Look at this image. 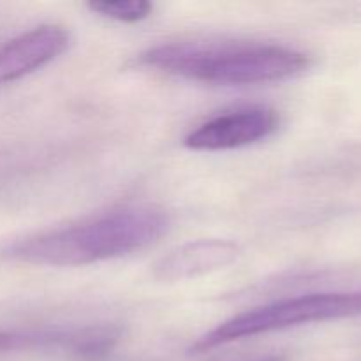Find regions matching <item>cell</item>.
I'll use <instances>...</instances> for the list:
<instances>
[{
	"mask_svg": "<svg viewBox=\"0 0 361 361\" xmlns=\"http://www.w3.org/2000/svg\"><path fill=\"white\" fill-rule=\"evenodd\" d=\"M261 361H284V358H281V356H274V358H267V360H261Z\"/></svg>",
	"mask_w": 361,
	"mask_h": 361,
	"instance_id": "cell-9",
	"label": "cell"
},
{
	"mask_svg": "<svg viewBox=\"0 0 361 361\" xmlns=\"http://www.w3.org/2000/svg\"><path fill=\"white\" fill-rule=\"evenodd\" d=\"M71 335H23L13 331H0V355L34 345H69Z\"/></svg>",
	"mask_w": 361,
	"mask_h": 361,
	"instance_id": "cell-8",
	"label": "cell"
},
{
	"mask_svg": "<svg viewBox=\"0 0 361 361\" xmlns=\"http://www.w3.org/2000/svg\"><path fill=\"white\" fill-rule=\"evenodd\" d=\"M71 42L69 32L59 25H41L0 48V87L21 80L62 55Z\"/></svg>",
	"mask_w": 361,
	"mask_h": 361,
	"instance_id": "cell-5",
	"label": "cell"
},
{
	"mask_svg": "<svg viewBox=\"0 0 361 361\" xmlns=\"http://www.w3.org/2000/svg\"><path fill=\"white\" fill-rule=\"evenodd\" d=\"M238 256L240 247L235 242L217 238L197 240L176 247L161 257L154 264V277L164 282L185 281L229 267Z\"/></svg>",
	"mask_w": 361,
	"mask_h": 361,
	"instance_id": "cell-6",
	"label": "cell"
},
{
	"mask_svg": "<svg viewBox=\"0 0 361 361\" xmlns=\"http://www.w3.org/2000/svg\"><path fill=\"white\" fill-rule=\"evenodd\" d=\"M94 13L123 23H136L152 13V4L147 0H97L88 4Z\"/></svg>",
	"mask_w": 361,
	"mask_h": 361,
	"instance_id": "cell-7",
	"label": "cell"
},
{
	"mask_svg": "<svg viewBox=\"0 0 361 361\" xmlns=\"http://www.w3.org/2000/svg\"><path fill=\"white\" fill-rule=\"evenodd\" d=\"M361 316V293H319L270 303L224 321L192 345V353H207L222 344L256 337L291 326Z\"/></svg>",
	"mask_w": 361,
	"mask_h": 361,
	"instance_id": "cell-3",
	"label": "cell"
},
{
	"mask_svg": "<svg viewBox=\"0 0 361 361\" xmlns=\"http://www.w3.org/2000/svg\"><path fill=\"white\" fill-rule=\"evenodd\" d=\"M281 118L270 108H245L219 115L187 134L185 147L197 152L233 150L267 140L277 130Z\"/></svg>",
	"mask_w": 361,
	"mask_h": 361,
	"instance_id": "cell-4",
	"label": "cell"
},
{
	"mask_svg": "<svg viewBox=\"0 0 361 361\" xmlns=\"http://www.w3.org/2000/svg\"><path fill=\"white\" fill-rule=\"evenodd\" d=\"M169 228V217L150 204L126 207L104 215L11 243L6 259L35 267H85L154 245Z\"/></svg>",
	"mask_w": 361,
	"mask_h": 361,
	"instance_id": "cell-1",
	"label": "cell"
},
{
	"mask_svg": "<svg viewBox=\"0 0 361 361\" xmlns=\"http://www.w3.org/2000/svg\"><path fill=\"white\" fill-rule=\"evenodd\" d=\"M137 63L200 83L242 87L289 80L309 69L310 60L274 44H164L141 53Z\"/></svg>",
	"mask_w": 361,
	"mask_h": 361,
	"instance_id": "cell-2",
	"label": "cell"
}]
</instances>
